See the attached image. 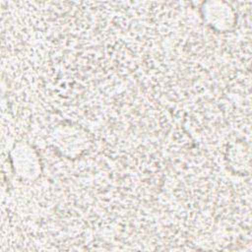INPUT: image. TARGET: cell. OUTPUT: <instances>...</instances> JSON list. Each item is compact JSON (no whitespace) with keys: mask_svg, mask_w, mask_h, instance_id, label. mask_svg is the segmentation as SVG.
<instances>
[{"mask_svg":"<svg viewBox=\"0 0 252 252\" xmlns=\"http://www.w3.org/2000/svg\"><path fill=\"white\" fill-rule=\"evenodd\" d=\"M200 8L201 17L206 26L216 32L224 33L232 31L237 23L236 11L224 2H208Z\"/></svg>","mask_w":252,"mask_h":252,"instance_id":"6da1fadb","label":"cell"}]
</instances>
